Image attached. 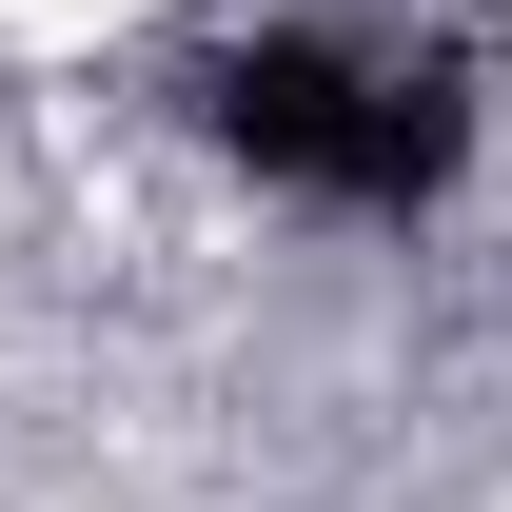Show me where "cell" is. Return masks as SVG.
Here are the masks:
<instances>
[{
    "label": "cell",
    "mask_w": 512,
    "mask_h": 512,
    "mask_svg": "<svg viewBox=\"0 0 512 512\" xmlns=\"http://www.w3.org/2000/svg\"><path fill=\"white\" fill-rule=\"evenodd\" d=\"M197 138L256 197H316V217H414L473 178V60L453 40H355V20H276L197 60Z\"/></svg>",
    "instance_id": "obj_1"
}]
</instances>
